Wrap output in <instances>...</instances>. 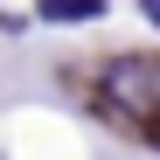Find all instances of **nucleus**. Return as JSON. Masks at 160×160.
<instances>
[{
    "instance_id": "f257e3e1",
    "label": "nucleus",
    "mask_w": 160,
    "mask_h": 160,
    "mask_svg": "<svg viewBox=\"0 0 160 160\" xmlns=\"http://www.w3.org/2000/svg\"><path fill=\"white\" fill-rule=\"evenodd\" d=\"M104 104L139 118V125H153V139H160V63L153 56H118L104 70Z\"/></svg>"
},
{
    "instance_id": "f03ea898",
    "label": "nucleus",
    "mask_w": 160,
    "mask_h": 160,
    "mask_svg": "<svg viewBox=\"0 0 160 160\" xmlns=\"http://www.w3.org/2000/svg\"><path fill=\"white\" fill-rule=\"evenodd\" d=\"M35 14L42 21H98L104 0H35Z\"/></svg>"
},
{
    "instance_id": "7ed1b4c3",
    "label": "nucleus",
    "mask_w": 160,
    "mask_h": 160,
    "mask_svg": "<svg viewBox=\"0 0 160 160\" xmlns=\"http://www.w3.org/2000/svg\"><path fill=\"white\" fill-rule=\"evenodd\" d=\"M139 14H146V21H153V28H160V0H139Z\"/></svg>"
}]
</instances>
